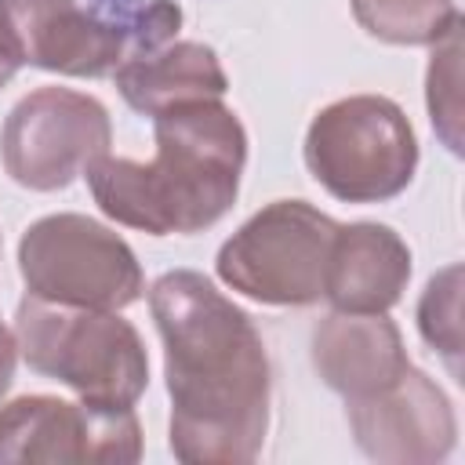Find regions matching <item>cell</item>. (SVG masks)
Wrapping results in <instances>:
<instances>
[{
    "label": "cell",
    "instance_id": "cell-2",
    "mask_svg": "<svg viewBox=\"0 0 465 465\" xmlns=\"http://www.w3.org/2000/svg\"><path fill=\"white\" fill-rule=\"evenodd\" d=\"M153 124L156 156L149 163L105 153L87 167L94 203L113 222L153 236L214 225L232 207L247 163L240 116L218 98L174 105Z\"/></svg>",
    "mask_w": 465,
    "mask_h": 465
},
{
    "label": "cell",
    "instance_id": "cell-13",
    "mask_svg": "<svg viewBox=\"0 0 465 465\" xmlns=\"http://www.w3.org/2000/svg\"><path fill=\"white\" fill-rule=\"evenodd\" d=\"M113 80L124 102L142 116H160L189 102H218L229 91L218 54L196 40H171L149 54H138L116 69Z\"/></svg>",
    "mask_w": 465,
    "mask_h": 465
},
{
    "label": "cell",
    "instance_id": "cell-12",
    "mask_svg": "<svg viewBox=\"0 0 465 465\" xmlns=\"http://www.w3.org/2000/svg\"><path fill=\"white\" fill-rule=\"evenodd\" d=\"M411 280V251L389 225H338L323 298L341 312H389Z\"/></svg>",
    "mask_w": 465,
    "mask_h": 465
},
{
    "label": "cell",
    "instance_id": "cell-15",
    "mask_svg": "<svg viewBox=\"0 0 465 465\" xmlns=\"http://www.w3.org/2000/svg\"><path fill=\"white\" fill-rule=\"evenodd\" d=\"M418 331L461 374V265H447L429 280L418 302Z\"/></svg>",
    "mask_w": 465,
    "mask_h": 465
},
{
    "label": "cell",
    "instance_id": "cell-16",
    "mask_svg": "<svg viewBox=\"0 0 465 465\" xmlns=\"http://www.w3.org/2000/svg\"><path fill=\"white\" fill-rule=\"evenodd\" d=\"M458 58H461V22L443 40H436V51H432V62H429V113H432V124H436V131H440V138L447 142L450 153L461 149V138H458V124H461Z\"/></svg>",
    "mask_w": 465,
    "mask_h": 465
},
{
    "label": "cell",
    "instance_id": "cell-7",
    "mask_svg": "<svg viewBox=\"0 0 465 465\" xmlns=\"http://www.w3.org/2000/svg\"><path fill=\"white\" fill-rule=\"evenodd\" d=\"M25 291L44 302L116 312L142 298L145 280L124 236L87 214H47L18 243Z\"/></svg>",
    "mask_w": 465,
    "mask_h": 465
},
{
    "label": "cell",
    "instance_id": "cell-10",
    "mask_svg": "<svg viewBox=\"0 0 465 465\" xmlns=\"http://www.w3.org/2000/svg\"><path fill=\"white\" fill-rule=\"evenodd\" d=\"M345 403H349V429L371 461L432 465L454 450L458 440L454 407L447 392L414 367H407L392 385Z\"/></svg>",
    "mask_w": 465,
    "mask_h": 465
},
{
    "label": "cell",
    "instance_id": "cell-4",
    "mask_svg": "<svg viewBox=\"0 0 465 465\" xmlns=\"http://www.w3.org/2000/svg\"><path fill=\"white\" fill-rule=\"evenodd\" d=\"M22 360L87 403L134 407L149 385V356L138 331L105 309H76L25 294L15 312Z\"/></svg>",
    "mask_w": 465,
    "mask_h": 465
},
{
    "label": "cell",
    "instance_id": "cell-11",
    "mask_svg": "<svg viewBox=\"0 0 465 465\" xmlns=\"http://www.w3.org/2000/svg\"><path fill=\"white\" fill-rule=\"evenodd\" d=\"M312 367L327 389L341 392L345 400H360L392 385L411 360L400 327L385 312L334 309L312 334Z\"/></svg>",
    "mask_w": 465,
    "mask_h": 465
},
{
    "label": "cell",
    "instance_id": "cell-14",
    "mask_svg": "<svg viewBox=\"0 0 465 465\" xmlns=\"http://www.w3.org/2000/svg\"><path fill=\"white\" fill-rule=\"evenodd\" d=\"M356 22L385 44H436L458 22L454 0H352Z\"/></svg>",
    "mask_w": 465,
    "mask_h": 465
},
{
    "label": "cell",
    "instance_id": "cell-5",
    "mask_svg": "<svg viewBox=\"0 0 465 465\" xmlns=\"http://www.w3.org/2000/svg\"><path fill=\"white\" fill-rule=\"evenodd\" d=\"M305 163L334 200L381 203L411 185L418 138L396 102L381 94H349L312 116Z\"/></svg>",
    "mask_w": 465,
    "mask_h": 465
},
{
    "label": "cell",
    "instance_id": "cell-3",
    "mask_svg": "<svg viewBox=\"0 0 465 465\" xmlns=\"http://www.w3.org/2000/svg\"><path fill=\"white\" fill-rule=\"evenodd\" d=\"M174 0H0V33L22 65L65 76H113L178 36Z\"/></svg>",
    "mask_w": 465,
    "mask_h": 465
},
{
    "label": "cell",
    "instance_id": "cell-9",
    "mask_svg": "<svg viewBox=\"0 0 465 465\" xmlns=\"http://www.w3.org/2000/svg\"><path fill=\"white\" fill-rule=\"evenodd\" d=\"M142 458V429L131 407L69 403L58 396H18L0 407V465L7 461H105Z\"/></svg>",
    "mask_w": 465,
    "mask_h": 465
},
{
    "label": "cell",
    "instance_id": "cell-18",
    "mask_svg": "<svg viewBox=\"0 0 465 465\" xmlns=\"http://www.w3.org/2000/svg\"><path fill=\"white\" fill-rule=\"evenodd\" d=\"M18 69H22V62L15 58L11 44H7V40H4V33H0V87H4V84H7V80L18 73Z\"/></svg>",
    "mask_w": 465,
    "mask_h": 465
},
{
    "label": "cell",
    "instance_id": "cell-8",
    "mask_svg": "<svg viewBox=\"0 0 465 465\" xmlns=\"http://www.w3.org/2000/svg\"><path fill=\"white\" fill-rule=\"evenodd\" d=\"M109 142L113 124L98 98L69 87H40L11 109L0 131V156L18 185L54 193L87 174L109 153Z\"/></svg>",
    "mask_w": 465,
    "mask_h": 465
},
{
    "label": "cell",
    "instance_id": "cell-1",
    "mask_svg": "<svg viewBox=\"0 0 465 465\" xmlns=\"http://www.w3.org/2000/svg\"><path fill=\"white\" fill-rule=\"evenodd\" d=\"M163 338L171 450L185 465H247L269 432V356L251 316L193 269L149 287Z\"/></svg>",
    "mask_w": 465,
    "mask_h": 465
},
{
    "label": "cell",
    "instance_id": "cell-6",
    "mask_svg": "<svg viewBox=\"0 0 465 465\" xmlns=\"http://www.w3.org/2000/svg\"><path fill=\"white\" fill-rule=\"evenodd\" d=\"M338 222L305 200H276L251 214L218 251L222 283L262 305H312L323 298Z\"/></svg>",
    "mask_w": 465,
    "mask_h": 465
},
{
    "label": "cell",
    "instance_id": "cell-17",
    "mask_svg": "<svg viewBox=\"0 0 465 465\" xmlns=\"http://www.w3.org/2000/svg\"><path fill=\"white\" fill-rule=\"evenodd\" d=\"M15 356H18V341H15V334L0 323V396L11 389V378H15Z\"/></svg>",
    "mask_w": 465,
    "mask_h": 465
}]
</instances>
